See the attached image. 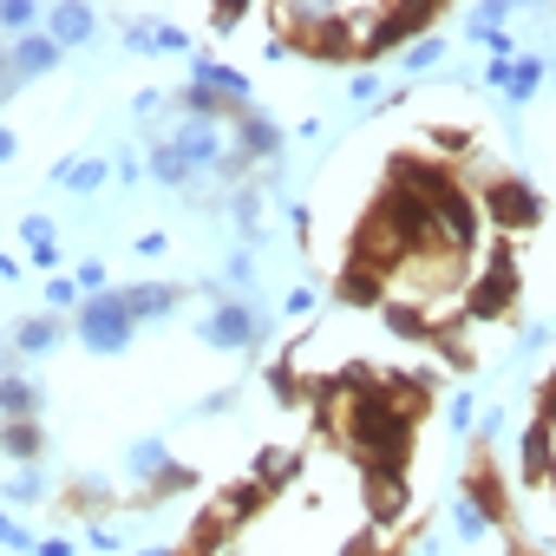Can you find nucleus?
I'll list each match as a JSON object with an SVG mask.
<instances>
[{
	"mask_svg": "<svg viewBox=\"0 0 556 556\" xmlns=\"http://www.w3.org/2000/svg\"><path fill=\"white\" fill-rule=\"evenodd\" d=\"M510 308H517V249L510 236H497V249L471 275V289L458 295V321H504Z\"/></svg>",
	"mask_w": 556,
	"mask_h": 556,
	"instance_id": "obj_1",
	"label": "nucleus"
},
{
	"mask_svg": "<svg viewBox=\"0 0 556 556\" xmlns=\"http://www.w3.org/2000/svg\"><path fill=\"white\" fill-rule=\"evenodd\" d=\"M268 334H275V315H262L255 302H216L197 321V341L216 348V354H262Z\"/></svg>",
	"mask_w": 556,
	"mask_h": 556,
	"instance_id": "obj_2",
	"label": "nucleus"
},
{
	"mask_svg": "<svg viewBox=\"0 0 556 556\" xmlns=\"http://www.w3.org/2000/svg\"><path fill=\"white\" fill-rule=\"evenodd\" d=\"M478 210H484V223H491L497 236H523V229L543 223V197H536L523 177H510V170H491V177H484Z\"/></svg>",
	"mask_w": 556,
	"mask_h": 556,
	"instance_id": "obj_3",
	"label": "nucleus"
},
{
	"mask_svg": "<svg viewBox=\"0 0 556 556\" xmlns=\"http://www.w3.org/2000/svg\"><path fill=\"white\" fill-rule=\"evenodd\" d=\"M73 334H79L92 354H125L131 334H138V321L125 315V302H118V289H112V295H86V302H79Z\"/></svg>",
	"mask_w": 556,
	"mask_h": 556,
	"instance_id": "obj_4",
	"label": "nucleus"
},
{
	"mask_svg": "<svg viewBox=\"0 0 556 556\" xmlns=\"http://www.w3.org/2000/svg\"><path fill=\"white\" fill-rule=\"evenodd\" d=\"M282 144H289V131L275 125L262 105H249V112L229 125V151H236L242 164H275V157H282Z\"/></svg>",
	"mask_w": 556,
	"mask_h": 556,
	"instance_id": "obj_5",
	"label": "nucleus"
},
{
	"mask_svg": "<svg viewBox=\"0 0 556 556\" xmlns=\"http://www.w3.org/2000/svg\"><path fill=\"white\" fill-rule=\"evenodd\" d=\"M184 282H131V289H118V302H125V315L131 321H164V315H177L184 308Z\"/></svg>",
	"mask_w": 556,
	"mask_h": 556,
	"instance_id": "obj_6",
	"label": "nucleus"
},
{
	"mask_svg": "<svg viewBox=\"0 0 556 556\" xmlns=\"http://www.w3.org/2000/svg\"><path fill=\"white\" fill-rule=\"evenodd\" d=\"M517 478L523 484H556V432L549 426H523V439H517Z\"/></svg>",
	"mask_w": 556,
	"mask_h": 556,
	"instance_id": "obj_7",
	"label": "nucleus"
},
{
	"mask_svg": "<svg viewBox=\"0 0 556 556\" xmlns=\"http://www.w3.org/2000/svg\"><path fill=\"white\" fill-rule=\"evenodd\" d=\"M40 34L73 53V47H86V40L99 34V14L86 8V0H60V8H47V27H40Z\"/></svg>",
	"mask_w": 556,
	"mask_h": 556,
	"instance_id": "obj_8",
	"label": "nucleus"
},
{
	"mask_svg": "<svg viewBox=\"0 0 556 556\" xmlns=\"http://www.w3.org/2000/svg\"><path fill=\"white\" fill-rule=\"evenodd\" d=\"M387 275H374V268H361V262H341V275H334V302L341 308H387Z\"/></svg>",
	"mask_w": 556,
	"mask_h": 556,
	"instance_id": "obj_9",
	"label": "nucleus"
},
{
	"mask_svg": "<svg viewBox=\"0 0 556 556\" xmlns=\"http://www.w3.org/2000/svg\"><path fill=\"white\" fill-rule=\"evenodd\" d=\"M190 86H210V92H223V99H236V105H255V92H249V73L223 66L216 53H190Z\"/></svg>",
	"mask_w": 556,
	"mask_h": 556,
	"instance_id": "obj_10",
	"label": "nucleus"
},
{
	"mask_svg": "<svg viewBox=\"0 0 556 556\" xmlns=\"http://www.w3.org/2000/svg\"><path fill=\"white\" fill-rule=\"evenodd\" d=\"M66 341V321L60 315H27L21 328H14V361L27 367V361H40V354H53Z\"/></svg>",
	"mask_w": 556,
	"mask_h": 556,
	"instance_id": "obj_11",
	"label": "nucleus"
},
{
	"mask_svg": "<svg viewBox=\"0 0 556 556\" xmlns=\"http://www.w3.org/2000/svg\"><path fill=\"white\" fill-rule=\"evenodd\" d=\"M0 458L40 465V458H47V426H40V419H0Z\"/></svg>",
	"mask_w": 556,
	"mask_h": 556,
	"instance_id": "obj_12",
	"label": "nucleus"
},
{
	"mask_svg": "<svg viewBox=\"0 0 556 556\" xmlns=\"http://www.w3.org/2000/svg\"><path fill=\"white\" fill-rule=\"evenodd\" d=\"M47 413V387H34L27 374H0V419H40Z\"/></svg>",
	"mask_w": 556,
	"mask_h": 556,
	"instance_id": "obj_13",
	"label": "nucleus"
},
{
	"mask_svg": "<svg viewBox=\"0 0 556 556\" xmlns=\"http://www.w3.org/2000/svg\"><path fill=\"white\" fill-rule=\"evenodd\" d=\"M60 60H66V47H53L47 34H27V40H14V79H21V86H27V79H47Z\"/></svg>",
	"mask_w": 556,
	"mask_h": 556,
	"instance_id": "obj_14",
	"label": "nucleus"
},
{
	"mask_svg": "<svg viewBox=\"0 0 556 556\" xmlns=\"http://www.w3.org/2000/svg\"><path fill=\"white\" fill-rule=\"evenodd\" d=\"M406 510V471H367V517L393 523Z\"/></svg>",
	"mask_w": 556,
	"mask_h": 556,
	"instance_id": "obj_15",
	"label": "nucleus"
},
{
	"mask_svg": "<svg viewBox=\"0 0 556 556\" xmlns=\"http://www.w3.org/2000/svg\"><path fill=\"white\" fill-rule=\"evenodd\" d=\"M295 471H302V452H289V445H262V452H255V478H249V484H255V491H282Z\"/></svg>",
	"mask_w": 556,
	"mask_h": 556,
	"instance_id": "obj_16",
	"label": "nucleus"
},
{
	"mask_svg": "<svg viewBox=\"0 0 556 556\" xmlns=\"http://www.w3.org/2000/svg\"><path fill=\"white\" fill-rule=\"evenodd\" d=\"M380 315H387V328H393L400 341H426V348H432V328H439V321H432L419 302H400V295H387V308H380Z\"/></svg>",
	"mask_w": 556,
	"mask_h": 556,
	"instance_id": "obj_17",
	"label": "nucleus"
},
{
	"mask_svg": "<svg viewBox=\"0 0 556 556\" xmlns=\"http://www.w3.org/2000/svg\"><path fill=\"white\" fill-rule=\"evenodd\" d=\"M543 79H549V66H543L536 53H517V60H510V79H504V99H510V105H530Z\"/></svg>",
	"mask_w": 556,
	"mask_h": 556,
	"instance_id": "obj_18",
	"label": "nucleus"
},
{
	"mask_svg": "<svg viewBox=\"0 0 556 556\" xmlns=\"http://www.w3.org/2000/svg\"><path fill=\"white\" fill-rule=\"evenodd\" d=\"M190 484H197V471H190L184 458H170V465H164L151 484H138V504H164V497H184Z\"/></svg>",
	"mask_w": 556,
	"mask_h": 556,
	"instance_id": "obj_19",
	"label": "nucleus"
},
{
	"mask_svg": "<svg viewBox=\"0 0 556 556\" xmlns=\"http://www.w3.org/2000/svg\"><path fill=\"white\" fill-rule=\"evenodd\" d=\"M112 177V164L105 157H79V164H53V184H66V190H99Z\"/></svg>",
	"mask_w": 556,
	"mask_h": 556,
	"instance_id": "obj_20",
	"label": "nucleus"
},
{
	"mask_svg": "<svg viewBox=\"0 0 556 556\" xmlns=\"http://www.w3.org/2000/svg\"><path fill=\"white\" fill-rule=\"evenodd\" d=\"M125 465H131V478H138V484H151V478L170 465V458H164V439H138V445L125 452Z\"/></svg>",
	"mask_w": 556,
	"mask_h": 556,
	"instance_id": "obj_21",
	"label": "nucleus"
},
{
	"mask_svg": "<svg viewBox=\"0 0 556 556\" xmlns=\"http://www.w3.org/2000/svg\"><path fill=\"white\" fill-rule=\"evenodd\" d=\"M47 21H40V8H34V0H0V34H40Z\"/></svg>",
	"mask_w": 556,
	"mask_h": 556,
	"instance_id": "obj_22",
	"label": "nucleus"
},
{
	"mask_svg": "<svg viewBox=\"0 0 556 556\" xmlns=\"http://www.w3.org/2000/svg\"><path fill=\"white\" fill-rule=\"evenodd\" d=\"M452 530H458V543H478V536L491 530V517H484L471 497H458V504H452Z\"/></svg>",
	"mask_w": 556,
	"mask_h": 556,
	"instance_id": "obj_23",
	"label": "nucleus"
},
{
	"mask_svg": "<svg viewBox=\"0 0 556 556\" xmlns=\"http://www.w3.org/2000/svg\"><path fill=\"white\" fill-rule=\"evenodd\" d=\"M0 549H14V556H40V536H34L21 517H8V510H0Z\"/></svg>",
	"mask_w": 556,
	"mask_h": 556,
	"instance_id": "obj_24",
	"label": "nucleus"
},
{
	"mask_svg": "<svg viewBox=\"0 0 556 556\" xmlns=\"http://www.w3.org/2000/svg\"><path fill=\"white\" fill-rule=\"evenodd\" d=\"M0 491H8V504H40L47 497V471H14Z\"/></svg>",
	"mask_w": 556,
	"mask_h": 556,
	"instance_id": "obj_25",
	"label": "nucleus"
},
{
	"mask_svg": "<svg viewBox=\"0 0 556 556\" xmlns=\"http://www.w3.org/2000/svg\"><path fill=\"white\" fill-rule=\"evenodd\" d=\"M439 53H445V40H439V34H426V40H413L400 60H406V73H432V66H439Z\"/></svg>",
	"mask_w": 556,
	"mask_h": 556,
	"instance_id": "obj_26",
	"label": "nucleus"
},
{
	"mask_svg": "<svg viewBox=\"0 0 556 556\" xmlns=\"http://www.w3.org/2000/svg\"><path fill=\"white\" fill-rule=\"evenodd\" d=\"M229 210H236V229L255 242V229H262V197H255V190H236V197H229Z\"/></svg>",
	"mask_w": 556,
	"mask_h": 556,
	"instance_id": "obj_27",
	"label": "nucleus"
},
{
	"mask_svg": "<svg viewBox=\"0 0 556 556\" xmlns=\"http://www.w3.org/2000/svg\"><path fill=\"white\" fill-rule=\"evenodd\" d=\"M86 295H79V282H73V275H53V282H47V308L53 315H66V308H79Z\"/></svg>",
	"mask_w": 556,
	"mask_h": 556,
	"instance_id": "obj_28",
	"label": "nucleus"
},
{
	"mask_svg": "<svg viewBox=\"0 0 556 556\" xmlns=\"http://www.w3.org/2000/svg\"><path fill=\"white\" fill-rule=\"evenodd\" d=\"M536 426H549L556 432V367L543 374V387H536Z\"/></svg>",
	"mask_w": 556,
	"mask_h": 556,
	"instance_id": "obj_29",
	"label": "nucleus"
},
{
	"mask_svg": "<svg viewBox=\"0 0 556 556\" xmlns=\"http://www.w3.org/2000/svg\"><path fill=\"white\" fill-rule=\"evenodd\" d=\"M79 295H112V282H105V262H79Z\"/></svg>",
	"mask_w": 556,
	"mask_h": 556,
	"instance_id": "obj_30",
	"label": "nucleus"
},
{
	"mask_svg": "<svg viewBox=\"0 0 556 556\" xmlns=\"http://www.w3.org/2000/svg\"><path fill=\"white\" fill-rule=\"evenodd\" d=\"M21 242L34 249V242H60L53 236V216H21Z\"/></svg>",
	"mask_w": 556,
	"mask_h": 556,
	"instance_id": "obj_31",
	"label": "nucleus"
},
{
	"mask_svg": "<svg viewBox=\"0 0 556 556\" xmlns=\"http://www.w3.org/2000/svg\"><path fill=\"white\" fill-rule=\"evenodd\" d=\"M471 413H478V406H471V393H458V400L445 406V426H452V432H471Z\"/></svg>",
	"mask_w": 556,
	"mask_h": 556,
	"instance_id": "obj_32",
	"label": "nucleus"
},
{
	"mask_svg": "<svg viewBox=\"0 0 556 556\" xmlns=\"http://www.w3.org/2000/svg\"><path fill=\"white\" fill-rule=\"evenodd\" d=\"M229 406H236V387H216V393H210L197 413H203V419H216V413H229Z\"/></svg>",
	"mask_w": 556,
	"mask_h": 556,
	"instance_id": "obj_33",
	"label": "nucleus"
},
{
	"mask_svg": "<svg viewBox=\"0 0 556 556\" xmlns=\"http://www.w3.org/2000/svg\"><path fill=\"white\" fill-rule=\"evenodd\" d=\"M348 99H361V105H367V99H380V79H374V73H354V86H348Z\"/></svg>",
	"mask_w": 556,
	"mask_h": 556,
	"instance_id": "obj_34",
	"label": "nucleus"
},
{
	"mask_svg": "<svg viewBox=\"0 0 556 556\" xmlns=\"http://www.w3.org/2000/svg\"><path fill=\"white\" fill-rule=\"evenodd\" d=\"M164 249H170V236H164V229H144V236H138V255H164Z\"/></svg>",
	"mask_w": 556,
	"mask_h": 556,
	"instance_id": "obj_35",
	"label": "nucleus"
},
{
	"mask_svg": "<svg viewBox=\"0 0 556 556\" xmlns=\"http://www.w3.org/2000/svg\"><path fill=\"white\" fill-rule=\"evenodd\" d=\"M86 543H92V549H118V530H112V523H92Z\"/></svg>",
	"mask_w": 556,
	"mask_h": 556,
	"instance_id": "obj_36",
	"label": "nucleus"
},
{
	"mask_svg": "<svg viewBox=\"0 0 556 556\" xmlns=\"http://www.w3.org/2000/svg\"><path fill=\"white\" fill-rule=\"evenodd\" d=\"M131 105H138V118H157V112H164V92H138Z\"/></svg>",
	"mask_w": 556,
	"mask_h": 556,
	"instance_id": "obj_37",
	"label": "nucleus"
},
{
	"mask_svg": "<svg viewBox=\"0 0 556 556\" xmlns=\"http://www.w3.org/2000/svg\"><path fill=\"white\" fill-rule=\"evenodd\" d=\"M308 308H315V295H308V289H295V295H289V308H282V315H295V321H302V315H308Z\"/></svg>",
	"mask_w": 556,
	"mask_h": 556,
	"instance_id": "obj_38",
	"label": "nucleus"
},
{
	"mask_svg": "<svg viewBox=\"0 0 556 556\" xmlns=\"http://www.w3.org/2000/svg\"><path fill=\"white\" fill-rule=\"evenodd\" d=\"M40 556H73V536H40Z\"/></svg>",
	"mask_w": 556,
	"mask_h": 556,
	"instance_id": "obj_39",
	"label": "nucleus"
},
{
	"mask_svg": "<svg viewBox=\"0 0 556 556\" xmlns=\"http://www.w3.org/2000/svg\"><path fill=\"white\" fill-rule=\"evenodd\" d=\"M504 556H543V549H536L530 536H504Z\"/></svg>",
	"mask_w": 556,
	"mask_h": 556,
	"instance_id": "obj_40",
	"label": "nucleus"
},
{
	"mask_svg": "<svg viewBox=\"0 0 556 556\" xmlns=\"http://www.w3.org/2000/svg\"><path fill=\"white\" fill-rule=\"evenodd\" d=\"M0 282H21V262H14L8 249H0Z\"/></svg>",
	"mask_w": 556,
	"mask_h": 556,
	"instance_id": "obj_41",
	"label": "nucleus"
},
{
	"mask_svg": "<svg viewBox=\"0 0 556 556\" xmlns=\"http://www.w3.org/2000/svg\"><path fill=\"white\" fill-rule=\"evenodd\" d=\"M14 151H21V138H14V131H8V125H0V164H8V157H14Z\"/></svg>",
	"mask_w": 556,
	"mask_h": 556,
	"instance_id": "obj_42",
	"label": "nucleus"
},
{
	"mask_svg": "<svg viewBox=\"0 0 556 556\" xmlns=\"http://www.w3.org/2000/svg\"><path fill=\"white\" fill-rule=\"evenodd\" d=\"M14 79V47H0V86Z\"/></svg>",
	"mask_w": 556,
	"mask_h": 556,
	"instance_id": "obj_43",
	"label": "nucleus"
}]
</instances>
